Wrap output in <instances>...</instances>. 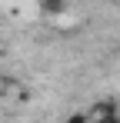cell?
Segmentation results:
<instances>
[{
    "mask_svg": "<svg viewBox=\"0 0 120 123\" xmlns=\"http://www.w3.org/2000/svg\"><path fill=\"white\" fill-rule=\"evenodd\" d=\"M117 117H120V106L113 100H100L87 110V120H117Z\"/></svg>",
    "mask_w": 120,
    "mask_h": 123,
    "instance_id": "6da1fadb",
    "label": "cell"
},
{
    "mask_svg": "<svg viewBox=\"0 0 120 123\" xmlns=\"http://www.w3.org/2000/svg\"><path fill=\"white\" fill-rule=\"evenodd\" d=\"M40 10H43L47 17H60V13L67 10V0H40Z\"/></svg>",
    "mask_w": 120,
    "mask_h": 123,
    "instance_id": "7a4b0ae2",
    "label": "cell"
}]
</instances>
